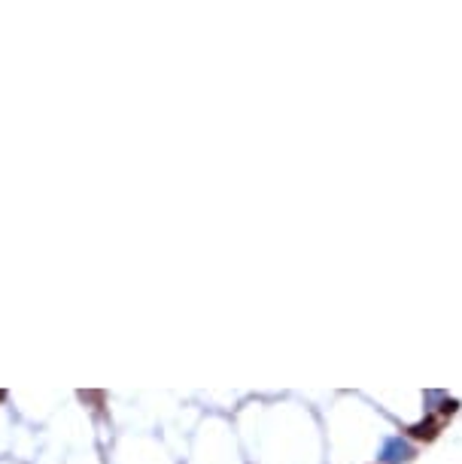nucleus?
<instances>
[{
  "label": "nucleus",
  "mask_w": 462,
  "mask_h": 464,
  "mask_svg": "<svg viewBox=\"0 0 462 464\" xmlns=\"http://www.w3.org/2000/svg\"><path fill=\"white\" fill-rule=\"evenodd\" d=\"M408 452H411V449L404 446L402 440H393V443H387V452H383V459H387V461H398V459H408Z\"/></svg>",
  "instance_id": "f257e3e1"
},
{
  "label": "nucleus",
  "mask_w": 462,
  "mask_h": 464,
  "mask_svg": "<svg viewBox=\"0 0 462 464\" xmlns=\"http://www.w3.org/2000/svg\"><path fill=\"white\" fill-rule=\"evenodd\" d=\"M414 437H435V425L432 422H423V425L414 428Z\"/></svg>",
  "instance_id": "f03ea898"
}]
</instances>
